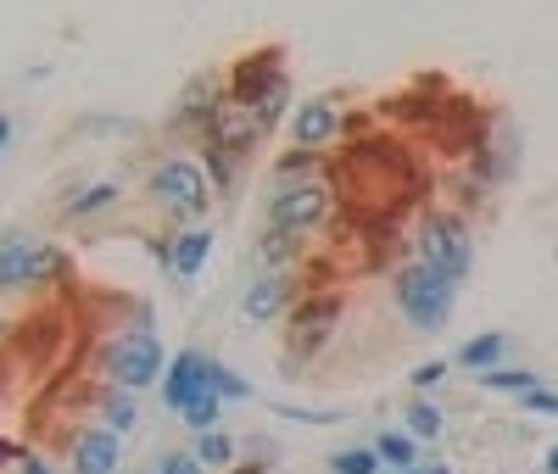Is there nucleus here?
Here are the masks:
<instances>
[{
  "label": "nucleus",
  "instance_id": "nucleus-9",
  "mask_svg": "<svg viewBox=\"0 0 558 474\" xmlns=\"http://www.w3.org/2000/svg\"><path fill=\"white\" fill-rule=\"evenodd\" d=\"M223 107H229V89H223L218 78L196 73L191 84L179 89V101H173V112H168V134H196V139H207L213 123L223 118Z\"/></svg>",
  "mask_w": 558,
  "mask_h": 474
},
{
  "label": "nucleus",
  "instance_id": "nucleus-30",
  "mask_svg": "<svg viewBox=\"0 0 558 474\" xmlns=\"http://www.w3.org/2000/svg\"><path fill=\"white\" fill-rule=\"evenodd\" d=\"M157 469H162V474H207V463H202L196 452H162Z\"/></svg>",
  "mask_w": 558,
  "mask_h": 474
},
{
  "label": "nucleus",
  "instance_id": "nucleus-6",
  "mask_svg": "<svg viewBox=\"0 0 558 474\" xmlns=\"http://www.w3.org/2000/svg\"><path fill=\"white\" fill-rule=\"evenodd\" d=\"M68 274H73L68 252L34 241L23 229L0 234V291H39L45 279H68Z\"/></svg>",
  "mask_w": 558,
  "mask_h": 474
},
{
  "label": "nucleus",
  "instance_id": "nucleus-18",
  "mask_svg": "<svg viewBox=\"0 0 558 474\" xmlns=\"http://www.w3.org/2000/svg\"><path fill=\"white\" fill-rule=\"evenodd\" d=\"M324 168V151H302V146H291L286 157L274 162V173H268V190H291V184H307V179H318Z\"/></svg>",
  "mask_w": 558,
  "mask_h": 474
},
{
  "label": "nucleus",
  "instance_id": "nucleus-34",
  "mask_svg": "<svg viewBox=\"0 0 558 474\" xmlns=\"http://www.w3.org/2000/svg\"><path fill=\"white\" fill-rule=\"evenodd\" d=\"M397 474H452V463H441V458H418L413 469H397Z\"/></svg>",
  "mask_w": 558,
  "mask_h": 474
},
{
  "label": "nucleus",
  "instance_id": "nucleus-1",
  "mask_svg": "<svg viewBox=\"0 0 558 474\" xmlns=\"http://www.w3.org/2000/svg\"><path fill=\"white\" fill-rule=\"evenodd\" d=\"M391 296H397L402 318L418 329V336H441V329L452 324V313H458V284L441 279L436 268H425L418 257L391 274Z\"/></svg>",
  "mask_w": 558,
  "mask_h": 474
},
{
  "label": "nucleus",
  "instance_id": "nucleus-21",
  "mask_svg": "<svg viewBox=\"0 0 558 474\" xmlns=\"http://www.w3.org/2000/svg\"><path fill=\"white\" fill-rule=\"evenodd\" d=\"M368 447H375V458H380V469H413L418 463V441L408 436V430H380L375 441H368Z\"/></svg>",
  "mask_w": 558,
  "mask_h": 474
},
{
  "label": "nucleus",
  "instance_id": "nucleus-32",
  "mask_svg": "<svg viewBox=\"0 0 558 474\" xmlns=\"http://www.w3.org/2000/svg\"><path fill=\"white\" fill-rule=\"evenodd\" d=\"M531 413H547V418H558V391H547V386H536L531 397H520Z\"/></svg>",
  "mask_w": 558,
  "mask_h": 474
},
{
  "label": "nucleus",
  "instance_id": "nucleus-3",
  "mask_svg": "<svg viewBox=\"0 0 558 474\" xmlns=\"http://www.w3.org/2000/svg\"><path fill=\"white\" fill-rule=\"evenodd\" d=\"M413 257L425 268H436L441 279L463 284L475 274V234H470V223H463L458 212H418V223H413Z\"/></svg>",
  "mask_w": 558,
  "mask_h": 474
},
{
  "label": "nucleus",
  "instance_id": "nucleus-13",
  "mask_svg": "<svg viewBox=\"0 0 558 474\" xmlns=\"http://www.w3.org/2000/svg\"><path fill=\"white\" fill-rule=\"evenodd\" d=\"M151 257H157L179 284H191V279L207 268V257H213V229H184V234H173V241H157Z\"/></svg>",
  "mask_w": 558,
  "mask_h": 474
},
{
  "label": "nucleus",
  "instance_id": "nucleus-11",
  "mask_svg": "<svg viewBox=\"0 0 558 474\" xmlns=\"http://www.w3.org/2000/svg\"><path fill=\"white\" fill-rule=\"evenodd\" d=\"M68 458L73 474H123V436L107 424H78L68 436Z\"/></svg>",
  "mask_w": 558,
  "mask_h": 474
},
{
  "label": "nucleus",
  "instance_id": "nucleus-10",
  "mask_svg": "<svg viewBox=\"0 0 558 474\" xmlns=\"http://www.w3.org/2000/svg\"><path fill=\"white\" fill-rule=\"evenodd\" d=\"M213 352H202V347H184V352H173L168 357V374H162V408L168 413H179L191 397H202V391H213Z\"/></svg>",
  "mask_w": 558,
  "mask_h": 474
},
{
  "label": "nucleus",
  "instance_id": "nucleus-4",
  "mask_svg": "<svg viewBox=\"0 0 558 474\" xmlns=\"http://www.w3.org/2000/svg\"><path fill=\"white\" fill-rule=\"evenodd\" d=\"M101 368L123 391H151L168 374V352L157 341V329H118V336L101 347Z\"/></svg>",
  "mask_w": 558,
  "mask_h": 474
},
{
  "label": "nucleus",
  "instance_id": "nucleus-22",
  "mask_svg": "<svg viewBox=\"0 0 558 474\" xmlns=\"http://www.w3.org/2000/svg\"><path fill=\"white\" fill-rule=\"evenodd\" d=\"M96 408H101V424L107 430H118V436H129L134 430V391H123V386H107V391H96Z\"/></svg>",
  "mask_w": 558,
  "mask_h": 474
},
{
  "label": "nucleus",
  "instance_id": "nucleus-8",
  "mask_svg": "<svg viewBox=\"0 0 558 474\" xmlns=\"http://www.w3.org/2000/svg\"><path fill=\"white\" fill-rule=\"evenodd\" d=\"M268 229H286V234H307L318 229L324 218L336 212V196L324 179H307V184H291V190H268Z\"/></svg>",
  "mask_w": 558,
  "mask_h": 474
},
{
  "label": "nucleus",
  "instance_id": "nucleus-36",
  "mask_svg": "<svg viewBox=\"0 0 558 474\" xmlns=\"http://www.w3.org/2000/svg\"><path fill=\"white\" fill-rule=\"evenodd\" d=\"M7 146H12V112H0V157H7Z\"/></svg>",
  "mask_w": 558,
  "mask_h": 474
},
{
  "label": "nucleus",
  "instance_id": "nucleus-17",
  "mask_svg": "<svg viewBox=\"0 0 558 474\" xmlns=\"http://www.w3.org/2000/svg\"><path fill=\"white\" fill-rule=\"evenodd\" d=\"M257 263H263V274H291V268L302 263V234L263 229V234H257Z\"/></svg>",
  "mask_w": 558,
  "mask_h": 474
},
{
  "label": "nucleus",
  "instance_id": "nucleus-29",
  "mask_svg": "<svg viewBox=\"0 0 558 474\" xmlns=\"http://www.w3.org/2000/svg\"><path fill=\"white\" fill-rule=\"evenodd\" d=\"M274 413L279 418H296V424H336L341 413H330V408H296V402H274Z\"/></svg>",
  "mask_w": 558,
  "mask_h": 474
},
{
  "label": "nucleus",
  "instance_id": "nucleus-37",
  "mask_svg": "<svg viewBox=\"0 0 558 474\" xmlns=\"http://www.w3.org/2000/svg\"><path fill=\"white\" fill-rule=\"evenodd\" d=\"M547 474H558V447H553V452H547Z\"/></svg>",
  "mask_w": 558,
  "mask_h": 474
},
{
  "label": "nucleus",
  "instance_id": "nucleus-23",
  "mask_svg": "<svg viewBox=\"0 0 558 474\" xmlns=\"http://www.w3.org/2000/svg\"><path fill=\"white\" fill-rule=\"evenodd\" d=\"M202 168H207V179H213L218 196H229V190H235V179H241V157L223 151V146H213V139H202Z\"/></svg>",
  "mask_w": 558,
  "mask_h": 474
},
{
  "label": "nucleus",
  "instance_id": "nucleus-2",
  "mask_svg": "<svg viewBox=\"0 0 558 474\" xmlns=\"http://www.w3.org/2000/svg\"><path fill=\"white\" fill-rule=\"evenodd\" d=\"M341 313H347L341 291H307V296L291 302V313H286V357H279V363H286V374H302L324 347L336 341Z\"/></svg>",
  "mask_w": 558,
  "mask_h": 474
},
{
  "label": "nucleus",
  "instance_id": "nucleus-5",
  "mask_svg": "<svg viewBox=\"0 0 558 474\" xmlns=\"http://www.w3.org/2000/svg\"><path fill=\"white\" fill-rule=\"evenodd\" d=\"M146 190H151V202L162 212H173V218H207V207L218 202V190H213L202 157H162L151 168Z\"/></svg>",
  "mask_w": 558,
  "mask_h": 474
},
{
  "label": "nucleus",
  "instance_id": "nucleus-33",
  "mask_svg": "<svg viewBox=\"0 0 558 474\" xmlns=\"http://www.w3.org/2000/svg\"><path fill=\"white\" fill-rule=\"evenodd\" d=\"M17 469H23V474H62L51 458H39L34 447H23V452H17Z\"/></svg>",
  "mask_w": 558,
  "mask_h": 474
},
{
  "label": "nucleus",
  "instance_id": "nucleus-38",
  "mask_svg": "<svg viewBox=\"0 0 558 474\" xmlns=\"http://www.w3.org/2000/svg\"><path fill=\"white\" fill-rule=\"evenodd\" d=\"M140 474H162V469H157V463H151V469H140Z\"/></svg>",
  "mask_w": 558,
  "mask_h": 474
},
{
  "label": "nucleus",
  "instance_id": "nucleus-28",
  "mask_svg": "<svg viewBox=\"0 0 558 474\" xmlns=\"http://www.w3.org/2000/svg\"><path fill=\"white\" fill-rule=\"evenodd\" d=\"M213 391H218L223 402H252V379H241L229 363H213Z\"/></svg>",
  "mask_w": 558,
  "mask_h": 474
},
{
  "label": "nucleus",
  "instance_id": "nucleus-12",
  "mask_svg": "<svg viewBox=\"0 0 558 474\" xmlns=\"http://www.w3.org/2000/svg\"><path fill=\"white\" fill-rule=\"evenodd\" d=\"M341 129H347V107L336 101V95H313V101H302V107L291 112V146L324 151Z\"/></svg>",
  "mask_w": 558,
  "mask_h": 474
},
{
  "label": "nucleus",
  "instance_id": "nucleus-15",
  "mask_svg": "<svg viewBox=\"0 0 558 474\" xmlns=\"http://www.w3.org/2000/svg\"><path fill=\"white\" fill-rule=\"evenodd\" d=\"M57 341H68L62 313H39V318H23V324H17V347H23V357H28L34 368H39V363H51Z\"/></svg>",
  "mask_w": 558,
  "mask_h": 474
},
{
  "label": "nucleus",
  "instance_id": "nucleus-14",
  "mask_svg": "<svg viewBox=\"0 0 558 474\" xmlns=\"http://www.w3.org/2000/svg\"><path fill=\"white\" fill-rule=\"evenodd\" d=\"M291 296H296V274H263V279L246 284L241 318L246 324H274L279 313H291Z\"/></svg>",
  "mask_w": 558,
  "mask_h": 474
},
{
  "label": "nucleus",
  "instance_id": "nucleus-7",
  "mask_svg": "<svg viewBox=\"0 0 558 474\" xmlns=\"http://www.w3.org/2000/svg\"><path fill=\"white\" fill-rule=\"evenodd\" d=\"M279 84H291V62H286V51H279V45H257V51L235 57V68L223 73L229 107H246V112H257Z\"/></svg>",
  "mask_w": 558,
  "mask_h": 474
},
{
  "label": "nucleus",
  "instance_id": "nucleus-39",
  "mask_svg": "<svg viewBox=\"0 0 558 474\" xmlns=\"http://www.w3.org/2000/svg\"><path fill=\"white\" fill-rule=\"evenodd\" d=\"M0 336H7V324H0Z\"/></svg>",
  "mask_w": 558,
  "mask_h": 474
},
{
  "label": "nucleus",
  "instance_id": "nucleus-20",
  "mask_svg": "<svg viewBox=\"0 0 558 474\" xmlns=\"http://www.w3.org/2000/svg\"><path fill=\"white\" fill-rule=\"evenodd\" d=\"M402 430H408L413 441H441V436H447V418H441V408H436V402L413 397V402L402 408Z\"/></svg>",
  "mask_w": 558,
  "mask_h": 474
},
{
  "label": "nucleus",
  "instance_id": "nucleus-35",
  "mask_svg": "<svg viewBox=\"0 0 558 474\" xmlns=\"http://www.w3.org/2000/svg\"><path fill=\"white\" fill-rule=\"evenodd\" d=\"M17 452H23L17 441H7V436H0V469H7V463H17Z\"/></svg>",
  "mask_w": 558,
  "mask_h": 474
},
{
  "label": "nucleus",
  "instance_id": "nucleus-27",
  "mask_svg": "<svg viewBox=\"0 0 558 474\" xmlns=\"http://www.w3.org/2000/svg\"><path fill=\"white\" fill-rule=\"evenodd\" d=\"M330 474H380V458H375V447H347L330 458Z\"/></svg>",
  "mask_w": 558,
  "mask_h": 474
},
{
  "label": "nucleus",
  "instance_id": "nucleus-26",
  "mask_svg": "<svg viewBox=\"0 0 558 474\" xmlns=\"http://www.w3.org/2000/svg\"><path fill=\"white\" fill-rule=\"evenodd\" d=\"M196 458H202L207 469H229V463H235V441H229L223 430H202V436H196Z\"/></svg>",
  "mask_w": 558,
  "mask_h": 474
},
{
  "label": "nucleus",
  "instance_id": "nucleus-25",
  "mask_svg": "<svg viewBox=\"0 0 558 474\" xmlns=\"http://www.w3.org/2000/svg\"><path fill=\"white\" fill-rule=\"evenodd\" d=\"M179 418L191 424L196 436H202V430H218V418H223V397H218V391H202V397H191V402L179 408Z\"/></svg>",
  "mask_w": 558,
  "mask_h": 474
},
{
  "label": "nucleus",
  "instance_id": "nucleus-24",
  "mask_svg": "<svg viewBox=\"0 0 558 474\" xmlns=\"http://www.w3.org/2000/svg\"><path fill=\"white\" fill-rule=\"evenodd\" d=\"M481 386L497 391V397H531L542 386V374H531V368H492V374H481Z\"/></svg>",
  "mask_w": 558,
  "mask_h": 474
},
{
  "label": "nucleus",
  "instance_id": "nucleus-31",
  "mask_svg": "<svg viewBox=\"0 0 558 474\" xmlns=\"http://www.w3.org/2000/svg\"><path fill=\"white\" fill-rule=\"evenodd\" d=\"M441 379H447V363H418V368L408 374V386H413L418 397H425L430 386H441Z\"/></svg>",
  "mask_w": 558,
  "mask_h": 474
},
{
  "label": "nucleus",
  "instance_id": "nucleus-19",
  "mask_svg": "<svg viewBox=\"0 0 558 474\" xmlns=\"http://www.w3.org/2000/svg\"><path fill=\"white\" fill-rule=\"evenodd\" d=\"M502 357H508V336H502V329H486V336L458 347V368H470V374H492V368H502Z\"/></svg>",
  "mask_w": 558,
  "mask_h": 474
},
{
  "label": "nucleus",
  "instance_id": "nucleus-16",
  "mask_svg": "<svg viewBox=\"0 0 558 474\" xmlns=\"http://www.w3.org/2000/svg\"><path fill=\"white\" fill-rule=\"evenodd\" d=\"M118 202H123V184H118V179H96V184L73 190V196L62 202V218H68V223H84V218H96V212H107V207H118Z\"/></svg>",
  "mask_w": 558,
  "mask_h": 474
}]
</instances>
